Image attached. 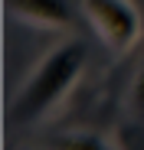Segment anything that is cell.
<instances>
[{
  "label": "cell",
  "instance_id": "cell-3",
  "mask_svg": "<svg viewBox=\"0 0 144 150\" xmlns=\"http://www.w3.org/2000/svg\"><path fill=\"white\" fill-rule=\"evenodd\" d=\"M4 7L16 23L36 30H66L72 23V10L66 0H4Z\"/></svg>",
  "mask_w": 144,
  "mask_h": 150
},
{
  "label": "cell",
  "instance_id": "cell-5",
  "mask_svg": "<svg viewBox=\"0 0 144 150\" xmlns=\"http://www.w3.org/2000/svg\"><path fill=\"white\" fill-rule=\"evenodd\" d=\"M115 147L118 150H144V121L121 124L115 131Z\"/></svg>",
  "mask_w": 144,
  "mask_h": 150
},
{
  "label": "cell",
  "instance_id": "cell-4",
  "mask_svg": "<svg viewBox=\"0 0 144 150\" xmlns=\"http://www.w3.org/2000/svg\"><path fill=\"white\" fill-rule=\"evenodd\" d=\"M49 147L53 150H118L95 134H59V137L49 140Z\"/></svg>",
  "mask_w": 144,
  "mask_h": 150
},
{
  "label": "cell",
  "instance_id": "cell-6",
  "mask_svg": "<svg viewBox=\"0 0 144 150\" xmlns=\"http://www.w3.org/2000/svg\"><path fill=\"white\" fill-rule=\"evenodd\" d=\"M131 108L138 114V121H144V62L134 75V85H131Z\"/></svg>",
  "mask_w": 144,
  "mask_h": 150
},
{
  "label": "cell",
  "instance_id": "cell-1",
  "mask_svg": "<svg viewBox=\"0 0 144 150\" xmlns=\"http://www.w3.org/2000/svg\"><path fill=\"white\" fill-rule=\"evenodd\" d=\"M85 62H88V49L82 39H66L56 49H49L33 69V75L23 82V88L13 95L7 108L10 124L20 127V124H33L43 114H49L79 82Z\"/></svg>",
  "mask_w": 144,
  "mask_h": 150
},
{
  "label": "cell",
  "instance_id": "cell-2",
  "mask_svg": "<svg viewBox=\"0 0 144 150\" xmlns=\"http://www.w3.org/2000/svg\"><path fill=\"white\" fill-rule=\"evenodd\" d=\"M82 10L111 52H128L141 39V10L131 0H82Z\"/></svg>",
  "mask_w": 144,
  "mask_h": 150
}]
</instances>
